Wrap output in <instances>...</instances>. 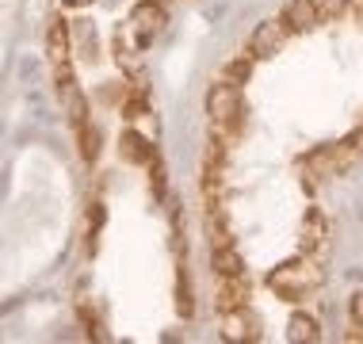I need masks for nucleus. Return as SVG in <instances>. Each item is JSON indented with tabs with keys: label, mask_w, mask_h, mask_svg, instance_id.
I'll return each mask as SVG.
<instances>
[{
	"label": "nucleus",
	"mask_w": 363,
	"mask_h": 344,
	"mask_svg": "<svg viewBox=\"0 0 363 344\" xmlns=\"http://www.w3.org/2000/svg\"><path fill=\"white\" fill-rule=\"evenodd\" d=\"M287 337H291V340H318L321 333H318V321H313L310 314H291Z\"/></svg>",
	"instance_id": "9b49d317"
},
{
	"label": "nucleus",
	"mask_w": 363,
	"mask_h": 344,
	"mask_svg": "<svg viewBox=\"0 0 363 344\" xmlns=\"http://www.w3.org/2000/svg\"><path fill=\"white\" fill-rule=\"evenodd\" d=\"M352 4H356V0H318V8H321V16H325V19H337V16H345Z\"/></svg>",
	"instance_id": "2eb2a0df"
},
{
	"label": "nucleus",
	"mask_w": 363,
	"mask_h": 344,
	"mask_svg": "<svg viewBox=\"0 0 363 344\" xmlns=\"http://www.w3.org/2000/svg\"><path fill=\"white\" fill-rule=\"evenodd\" d=\"M348 314H352V326L363 329V291L359 294H352V302H348Z\"/></svg>",
	"instance_id": "dca6fc26"
},
{
	"label": "nucleus",
	"mask_w": 363,
	"mask_h": 344,
	"mask_svg": "<svg viewBox=\"0 0 363 344\" xmlns=\"http://www.w3.org/2000/svg\"><path fill=\"white\" fill-rule=\"evenodd\" d=\"M77 142H81V157L84 161H96V153H100V134H96L92 123H77Z\"/></svg>",
	"instance_id": "f8f14e48"
},
{
	"label": "nucleus",
	"mask_w": 363,
	"mask_h": 344,
	"mask_svg": "<svg viewBox=\"0 0 363 344\" xmlns=\"http://www.w3.org/2000/svg\"><path fill=\"white\" fill-rule=\"evenodd\" d=\"M287 35H291V27L283 23V19H264V23H257V31L249 35V46H245V50L257 57V62H264V57H272V54L283 50Z\"/></svg>",
	"instance_id": "7ed1b4c3"
},
{
	"label": "nucleus",
	"mask_w": 363,
	"mask_h": 344,
	"mask_svg": "<svg viewBox=\"0 0 363 344\" xmlns=\"http://www.w3.org/2000/svg\"><path fill=\"white\" fill-rule=\"evenodd\" d=\"M318 283H321V272L313 268L310 260L279 264V268L268 275V287L276 291V294H283V299H302V294H310Z\"/></svg>",
	"instance_id": "f03ea898"
},
{
	"label": "nucleus",
	"mask_w": 363,
	"mask_h": 344,
	"mask_svg": "<svg viewBox=\"0 0 363 344\" xmlns=\"http://www.w3.org/2000/svg\"><path fill=\"white\" fill-rule=\"evenodd\" d=\"M69 4H92V0H69Z\"/></svg>",
	"instance_id": "f3484780"
},
{
	"label": "nucleus",
	"mask_w": 363,
	"mask_h": 344,
	"mask_svg": "<svg viewBox=\"0 0 363 344\" xmlns=\"http://www.w3.org/2000/svg\"><path fill=\"white\" fill-rule=\"evenodd\" d=\"M279 19L291 27V35H294V31H313V27H318L325 16H321L318 0H287Z\"/></svg>",
	"instance_id": "39448f33"
},
{
	"label": "nucleus",
	"mask_w": 363,
	"mask_h": 344,
	"mask_svg": "<svg viewBox=\"0 0 363 344\" xmlns=\"http://www.w3.org/2000/svg\"><path fill=\"white\" fill-rule=\"evenodd\" d=\"M222 337L225 340H257V318L245 306L222 314Z\"/></svg>",
	"instance_id": "0eeeda50"
},
{
	"label": "nucleus",
	"mask_w": 363,
	"mask_h": 344,
	"mask_svg": "<svg viewBox=\"0 0 363 344\" xmlns=\"http://www.w3.org/2000/svg\"><path fill=\"white\" fill-rule=\"evenodd\" d=\"M333 238V226L321 211H310V218L302 222V253H321Z\"/></svg>",
	"instance_id": "423d86ee"
},
{
	"label": "nucleus",
	"mask_w": 363,
	"mask_h": 344,
	"mask_svg": "<svg viewBox=\"0 0 363 344\" xmlns=\"http://www.w3.org/2000/svg\"><path fill=\"white\" fill-rule=\"evenodd\" d=\"M356 4H363V0H356Z\"/></svg>",
	"instance_id": "6ab92c4d"
},
{
	"label": "nucleus",
	"mask_w": 363,
	"mask_h": 344,
	"mask_svg": "<svg viewBox=\"0 0 363 344\" xmlns=\"http://www.w3.org/2000/svg\"><path fill=\"white\" fill-rule=\"evenodd\" d=\"M130 27H134V35H138V46H150L153 35L164 27V4L142 0V4L134 8V16H130Z\"/></svg>",
	"instance_id": "20e7f679"
},
{
	"label": "nucleus",
	"mask_w": 363,
	"mask_h": 344,
	"mask_svg": "<svg viewBox=\"0 0 363 344\" xmlns=\"http://www.w3.org/2000/svg\"><path fill=\"white\" fill-rule=\"evenodd\" d=\"M69 62V31H65L62 19L50 23V65H62Z\"/></svg>",
	"instance_id": "9d476101"
},
{
	"label": "nucleus",
	"mask_w": 363,
	"mask_h": 344,
	"mask_svg": "<svg viewBox=\"0 0 363 344\" xmlns=\"http://www.w3.org/2000/svg\"><path fill=\"white\" fill-rule=\"evenodd\" d=\"M211 260H214V272L218 279H241L245 275V257L238 245H222V249H211Z\"/></svg>",
	"instance_id": "6e6552de"
},
{
	"label": "nucleus",
	"mask_w": 363,
	"mask_h": 344,
	"mask_svg": "<svg viewBox=\"0 0 363 344\" xmlns=\"http://www.w3.org/2000/svg\"><path fill=\"white\" fill-rule=\"evenodd\" d=\"M241 306H249V283H245V275H241V279H222L218 310L230 314V310H241Z\"/></svg>",
	"instance_id": "1a4fd4ad"
},
{
	"label": "nucleus",
	"mask_w": 363,
	"mask_h": 344,
	"mask_svg": "<svg viewBox=\"0 0 363 344\" xmlns=\"http://www.w3.org/2000/svg\"><path fill=\"white\" fill-rule=\"evenodd\" d=\"M123 157H126V161H138V165H150V157H153V150H150V145L142 142L138 134L130 131V134L123 138Z\"/></svg>",
	"instance_id": "ddd939ff"
},
{
	"label": "nucleus",
	"mask_w": 363,
	"mask_h": 344,
	"mask_svg": "<svg viewBox=\"0 0 363 344\" xmlns=\"http://www.w3.org/2000/svg\"><path fill=\"white\" fill-rule=\"evenodd\" d=\"M252 62H257V57H252L249 50H245V54H238V57H230V65L222 69V77H225V81H233V84H241L245 77H249Z\"/></svg>",
	"instance_id": "4468645a"
},
{
	"label": "nucleus",
	"mask_w": 363,
	"mask_h": 344,
	"mask_svg": "<svg viewBox=\"0 0 363 344\" xmlns=\"http://www.w3.org/2000/svg\"><path fill=\"white\" fill-rule=\"evenodd\" d=\"M157 4H169V0H157Z\"/></svg>",
	"instance_id": "a211bd4d"
},
{
	"label": "nucleus",
	"mask_w": 363,
	"mask_h": 344,
	"mask_svg": "<svg viewBox=\"0 0 363 344\" xmlns=\"http://www.w3.org/2000/svg\"><path fill=\"white\" fill-rule=\"evenodd\" d=\"M207 115H211V131L222 134V138H238L245 131V96H241V84L225 81L218 77L211 88H207Z\"/></svg>",
	"instance_id": "f257e3e1"
}]
</instances>
